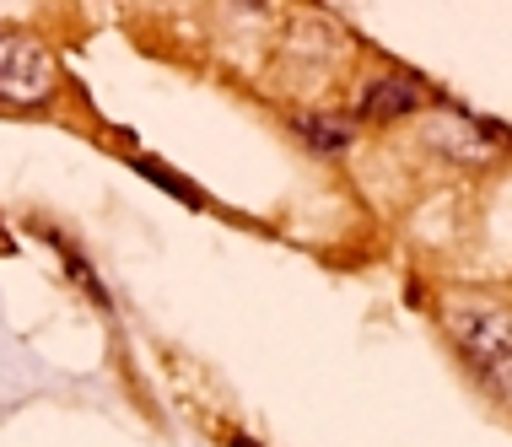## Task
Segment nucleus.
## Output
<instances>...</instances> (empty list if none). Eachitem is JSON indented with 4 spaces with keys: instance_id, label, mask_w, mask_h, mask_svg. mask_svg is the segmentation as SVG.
<instances>
[{
    "instance_id": "3",
    "label": "nucleus",
    "mask_w": 512,
    "mask_h": 447,
    "mask_svg": "<svg viewBox=\"0 0 512 447\" xmlns=\"http://www.w3.org/2000/svg\"><path fill=\"white\" fill-rule=\"evenodd\" d=\"M426 81H415L405 71H394V76H378V81H367L362 97H356V114L372 119V124H389V119H405L415 114V108H426Z\"/></svg>"
},
{
    "instance_id": "4",
    "label": "nucleus",
    "mask_w": 512,
    "mask_h": 447,
    "mask_svg": "<svg viewBox=\"0 0 512 447\" xmlns=\"http://www.w3.org/2000/svg\"><path fill=\"white\" fill-rule=\"evenodd\" d=\"M432 146L475 162V157H491L496 146H507V130H496V124L475 119V114H448L442 124H432Z\"/></svg>"
},
{
    "instance_id": "2",
    "label": "nucleus",
    "mask_w": 512,
    "mask_h": 447,
    "mask_svg": "<svg viewBox=\"0 0 512 447\" xmlns=\"http://www.w3.org/2000/svg\"><path fill=\"white\" fill-rule=\"evenodd\" d=\"M54 54L33 33L0 27V108H38L54 92Z\"/></svg>"
},
{
    "instance_id": "6",
    "label": "nucleus",
    "mask_w": 512,
    "mask_h": 447,
    "mask_svg": "<svg viewBox=\"0 0 512 447\" xmlns=\"http://www.w3.org/2000/svg\"><path fill=\"white\" fill-rule=\"evenodd\" d=\"M6 248H11V237H6V232H0V254H6Z\"/></svg>"
},
{
    "instance_id": "5",
    "label": "nucleus",
    "mask_w": 512,
    "mask_h": 447,
    "mask_svg": "<svg viewBox=\"0 0 512 447\" xmlns=\"http://www.w3.org/2000/svg\"><path fill=\"white\" fill-rule=\"evenodd\" d=\"M297 135H302L308 146H318V151H345V146H351V124H340V119H318V114L297 119Z\"/></svg>"
},
{
    "instance_id": "1",
    "label": "nucleus",
    "mask_w": 512,
    "mask_h": 447,
    "mask_svg": "<svg viewBox=\"0 0 512 447\" xmlns=\"http://www.w3.org/2000/svg\"><path fill=\"white\" fill-rule=\"evenodd\" d=\"M448 334L464 351V361L480 372V383L496 399L512 404V313L496 302H453L448 307Z\"/></svg>"
}]
</instances>
